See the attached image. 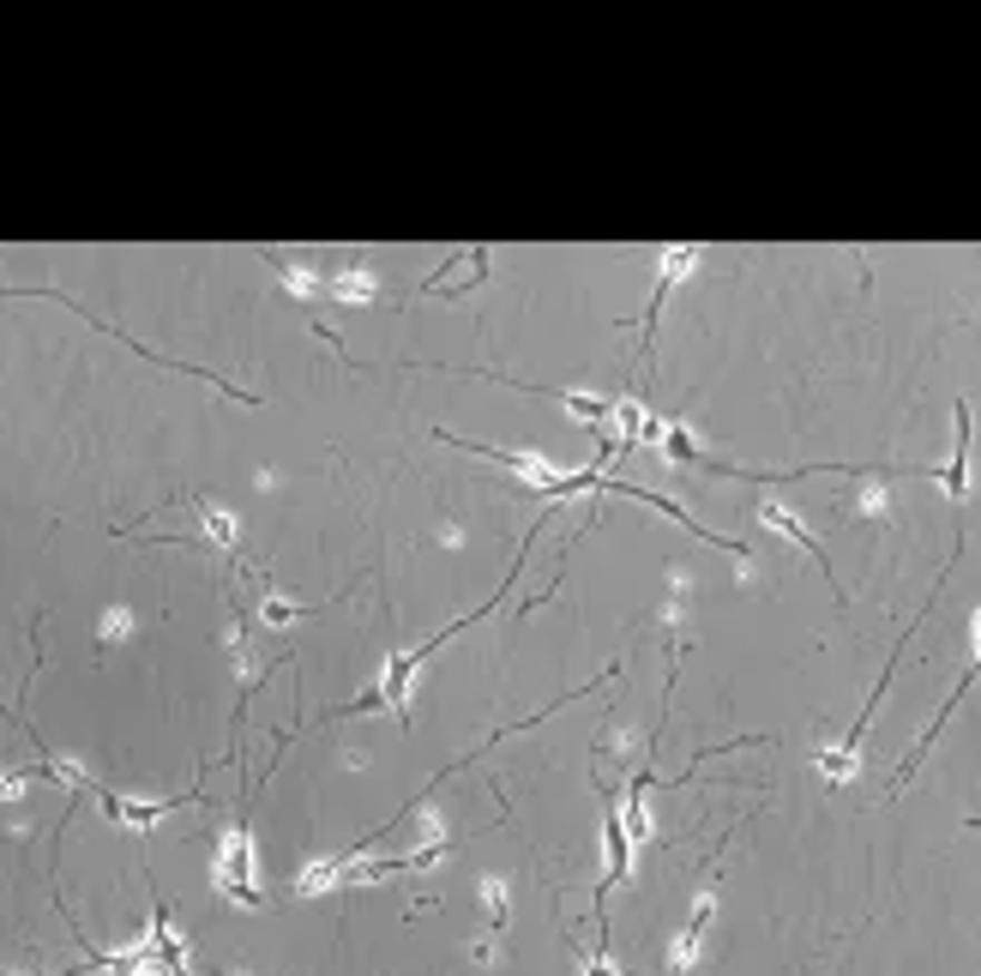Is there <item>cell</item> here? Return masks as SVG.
Wrapping results in <instances>:
<instances>
[{"instance_id":"obj_1","label":"cell","mask_w":981,"mask_h":976,"mask_svg":"<svg viewBox=\"0 0 981 976\" xmlns=\"http://www.w3.org/2000/svg\"><path fill=\"white\" fill-rule=\"evenodd\" d=\"M212 880H217V892L229 898V905H247V910L259 905V892H254V838H247V826H229V832H223Z\"/></svg>"},{"instance_id":"obj_2","label":"cell","mask_w":981,"mask_h":976,"mask_svg":"<svg viewBox=\"0 0 981 976\" xmlns=\"http://www.w3.org/2000/svg\"><path fill=\"white\" fill-rule=\"evenodd\" d=\"M182 802H205V790H182V796H169V802H127V796L102 790V813H109L115 826H127V832H151L163 813H175Z\"/></svg>"},{"instance_id":"obj_3","label":"cell","mask_w":981,"mask_h":976,"mask_svg":"<svg viewBox=\"0 0 981 976\" xmlns=\"http://www.w3.org/2000/svg\"><path fill=\"white\" fill-rule=\"evenodd\" d=\"M693 260H698V247H668L663 254V277H657V295H650V314H645V368L657 357V308H668V290L693 272Z\"/></svg>"},{"instance_id":"obj_4","label":"cell","mask_w":981,"mask_h":976,"mask_svg":"<svg viewBox=\"0 0 981 976\" xmlns=\"http://www.w3.org/2000/svg\"><path fill=\"white\" fill-rule=\"evenodd\" d=\"M759 519H765L771 530H777V537H789L795 549H807V555H813V560H820V567H825V579H831V560H825V549H820V537H813V530L801 525L789 507H777V500H765V507H759ZM831 591H837V603H850V597H843V585H837V579H831Z\"/></svg>"},{"instance_id":"obj_5","label":"cell","mask_w":981,"mask_h":976,"mask_svg":"<svg viewBox=\"0 0 981 976\" xmlns=\"http://www.w3.org/2000/svg\"><path fill=\"white\" fill-rule=\"evenodd\" d=\"M182 507H193V519H199V530L217 543V549H235V543H242V525H235L223 507H212V500H182Z\"/></svg>"},{"instance_id":"obj_6","label":"cell","mask_w":981,"mask_h":976,"mask_svg":"<svg viewBox=\"0 0 981 976\" xmlns=\"http://www.w3.org/2000/svg\"><path fill=\"white\" fill-rule=\"evenodd\" d=\"M963 488H970V417L958 410V440H951V465H945V495L963 500Z\"/></svg>"},{"instance_id":"obj_7","label":"cell","mask_w":981,"mask_h":976,"mask_svg":"<svg viewBox=\"0 0 981 976\" xmlns=\"http://www.w3.org/2000/svg\"><path fill=\"white\" fill-rule=\"evenodd\" d=\"M325 295H337V302H355V308H362V302H374V295H380V277H374V272H337L332 284H325Z\"/></svg>"},{"instance_id":"obj_8","label":"cell","mask_w":981,"mask_h":976,"mask_svg":"<svg viewBox=\"0 0 981 976\" xmlns=\"http://www.w3.org/2000/svg\"><path fill=\"white\" fill-rule=\"evenodd\" d=\"M337 880H344V856H325V862H314L302 880H295V892H302V898H314V892H332Z\"/></svg>"},{"instance_id":"obj_9","label":"cell","mask_w":981,"mask_h":976,"mask_svg":"<svg viewBox=\"0 0 981 976\" xmlns=\"http://www.w3.org/2000/svg\"><path fill=\"white\" fill-rule=\"evenodd\" d=\"M127 633H133V609H127V603H115V609L97 621V640H102V645H121Z\"/></svg>"},{"instance_id":"obj_10","label":"cell","mask_w":981,"mask_h":976,"mask_svg":"<svg viewBox=\"0 0 981 976\" xmlns=\"http://www.w3.org/2000/svg\"><path fill=\"white\" fill-rule=\"evenodd\" d=\"M663 447H668V458H675V465H693V458H698V447H693L687 428H663Z\"/></svg>"},{"instance_id":"obj_11","label":"cell","mask_w":981,"mask_h":976,"mask_svg":"<svg viewBox=\"0 0 981 976\" xmlns=\"http://www.w3.org/2000/svg\"><path fill=\"white\" fill-rule=\"evenodd\" d=\"M277 272H284V284H290L295 295H320V290H325V284H320V277H314V272H307V265H284V260H277Z\"/></svg>"},{"instance_id":"obj_12","label":"cell","mask_w":981,"mask_h":976,"mask_svg":"<svg viewBox=\"0 0 981 976\" xmlns=\"http://www.w3.org/2000/svg\"><path fill=\"white\" fill-rule=\"evenodd\" d=\"M482 905H488V928L500 935V923H507V886L488 880V886H482Z\"/></svg>"},{"instance_id":"obj_13","label":"cell","mask_w":981,"mask_h":976,"mask_svg":"<svg viewBox=\"0 0 981 976\" xmlns=\"http://www.w3.org/2000/svg\"><path fill=\"white\" fill-rule=\"evenodd\" d=\"M259 615H265V621H272V627H290V621H295V615H307V609H290V603H284V597H272V603H265V609H259Z\"/></svg>"},{"instance_id":"obj_14","label":"cell","mask_w":981,"mask_h":976,"mask_svg":"<svg viewBox=\"0 0 981 976\" xmlns=\"http://www.w3.org/2000/svg\"><path fill=\"white\" fill-rule=\"evenodd\" d=\"M590 976H615V958H608V935L597 940V953H590Z\"/></svg>"},{"instance_id":"obj_15","label":"cell","mask_w":981,"mask_h":976,"mask_svg":"<svg viewBox=\"0 0 981 976\" xmlns=\"http://www.w3.org/2000/svg\"><path fill=\"white\" fill-rule=\"evenodd\" d=\"M133 976H151V970H133Z\"/></svg>"}]
</instances>
